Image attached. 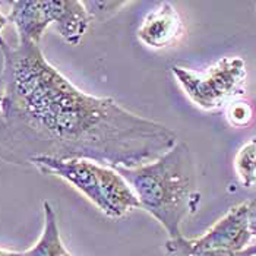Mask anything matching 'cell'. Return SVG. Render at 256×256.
Returning a JSON list of instances; mask_svg holds the SVG:
<instances>
[{
    "mask_svg": "<svg viewBox=\"0 0 256 256\" xmlns=\"http://www.w3.org/2000/svg\"><path fill=\"white\" fill-rule=\"evenodd\" d=\"M2 101H3V84L0 80V106H2Z\"/></svg>",
    "mask_w": 256,
    "mask_h": 256,
    "instance_id": "obj_16",
    "label": "cell"
},
{
    "mask_svg": "<svg viewBox=\"0 0 256 256\" xmlns=\"http://www.w3.org/2000/svg\"><path fill=\"white\" fill-rule=\"evenodd\" d=\"M0 256H25V252H10L0 249Z\"/></svg>",
    "mask_w": 256,
    "mask_h": 256,
    "instance_id": "obj_15",
    "label": "cell"
},
{
    "mask_svg": "<svg viewBox=\"0 0 256 256\" xmlns=\"http://www.w3.org/2000/svg\"><path fill=\"white\" fill-rule=\"evenodd\" d=\"M101 195H102V214L106 217L118 220L132 210L140 208L139 200L130 184L118 172L112 167H101Z\"/></svg>",
    "mask_w": 256,
    "mask_h": 256,
    "instance_id": "obj_7",
    "label": "cell"
},
{
    "mask_svg": "<svg viewBox=\"0 0 256 256\" xmlns=\"http://www.w3.org/2000/svg\"><path fill=\"white\" fill-rule=\"evenodd\" d=\"M64 256H72V255H70V254H69V252H68V254H66V255H64Z\"/></svg>",
    "mask_w": 256,
    "mask_h": 256,
    "instance_id": "obj_17",
    "label": "cell"
},
{
    "mask_svg": "<svg viewBox=\"0 0 256 256\" xmlns=\"http://www.w3.org/2000/svg\"><path fill=\"white\" fill-rule=\"evenodd\" d=\"M116 172L130 184L140 208L157 220L170 238L183 236V221L196 212L200 202L195 160L184 142L151 162Z\"/></svg>",
    "mask_w": 256,
    "mask_h": 256,
    "instance_id": "obj_2",
    "label": "cell"
},
{
    "mask_svg": "<svg viewBox=\"0 0 256 256\" xmlns=\"http://www.w3.org/2000/svg\"><path fill=\"white\" fill-rule=\"evenodd\" d=\"M237 178L244 188L256 186V138L248 140L234 158Z\"/></svg>",
    "mask_w": 256,
    "mask_h": 256,
    "instance_id": "obj_9",
    "label": "cell"
},
{
    "mask_svg": "<svg viewBox=\"0 0 256 256\" xmlns=\"http://www.w3.org/2000/svg\"><path fill=\"white\" fill-rule=\"evenodd\" d=\"M2 4H4V3H3V2H0V6H2ZM8 24H9V20H8V16H4V15H3V14L0 12V50H3V48H6V47L9 46V44H8V42L4 41L3 36H2V31L4 30V26H6Z\"/></svg>",
    "mask_w": 256,
    "mask_h": 256,
    "instance_id": "obj_14",
    "label": "cell"
},
{
    "mask_svg": "<svg viewBox=\"0 0 256 256\" xmlns=\"http://www.w3.org/2000/svg\"><path fill=\"white\" fill-rule=\"evenodd\" d=\"M8 20L16 28L18 42L40 44L53 24L68 44L78 46L92 18L78 0H16L10 3Z\"/></svg>",
    "mask_w": 256,
    "mask_h": 256,
    "instance_id": "obj_3",
    "label": "cell"
},
{
    "mask_svg": "<svg viewBox=\"0 0 256 256\" xmlns=\"http://www.w3.org/2000/svg\"><path fill=\"white\" fill-rule=\"evenodd\" d=\"M84 4L92 20H104L128 4V2H84Z\"/></svg>",
    "mask_w": 256,
    "mask_h": 256,
    "instance_id": "obj_11",
    "label": "cell"
},
{
    "mask_svg": "<svg viewBox=\"0 0 256 256\" xmlns=\"http://www.w3.org/2000/svg\"><path fill=\"white\" fill-rule=\"evenodd\" d=\"M184 25L176 8L170 2L160 3L140 24L138 38L150 48H168L176 46L183 37Z\"/></svg>",
    "mask_w": 256,
    "mask_h": 256,
    "instance_id": "obj_6",
    "label": "cell"
},
{
    "mask_svg": "<svg viewBox=\"0 0 256 256\" xmlns=\"http://www.w3.org/2000/svg\"><path fill=\"white\" fill-rule=\"evenodd\" d=\"M254 118V110L249 102L246 101H233L228 104L227 108V120L234 128H244Z\"/></svg>",
    "mask_w": 256,
    "mask_h": 256,
    "instance_id": "obj_10",
    "label": "cell"
},
{
    "mask_svg": "<svg viewBox=\"0 0 256 256\" xmlns=\"http://www.w3.org/2000/svg\"><path fill=\"white\" fill-rule=\"evenodd\" d=\"M172 74L186 97L206 112L236 101L246 90V63L238 56L222 58L202 74L174 64Z\"/></svg>",
    "mask_w": 256,
    "mask_h": 256,
    "instance_id": "obj_4",
    "label": "cell"
},
{
    "mask_svg": "<svg viewBox=\"0 0 256 256\" xmlns=\"http://www.w3.org/2000/svg\"><path fill=\"white\" fill-rule=\"evenodd\" d=\"M252 238L248 220V200L233 206L226 216L200 237L168 238L166 250H232L249 248Z\"/></svg>",
    "mask_w": 256,
    "mask_h": 256,
    "instance_id": "obj_5",
    "label": "cell"
},
{
    "mask_svg": "<svg viewBox=\"0 0 256 256\" xmlns=\"http://www.w3.org/2000/svg\"><path fill=\"white\" fill-rule=\"evenodd\" d=\"M3 53L0 160L30 166L37 157L90 160L112 168L151 162L178 144L168 126L110 97L90 96L44 58L40 44Z\"/></svg>",
    "mask_w": 256,
    "mask_h": 256,
    "instance_id": "obj_1",
    "label": "cell"
},
{
    "mask_svg": "<svg viewBox=\"0 0 256 256\" xmlns=\"http://www.w3.org/2000/svg\"><path fill=\"white\" fill-rule=\"evenodd\" d=\"M44 208V228L38 242L25 252V256H64L68 250L60 238L58 216L50 202H42Z\"/></svg>",
    "mask_w": 256,
    "mask_h": 256,
    "instance_id": "obj_8",
    "label": "cell"
},
{
    "mask_svg": "<svg viewBox=\"0 0 256 256\" xmlns=\"http://www.w3.org/2000/svg\"><path fill=\"white\" fill-rule=\"evenodd\" d=\"M168 256H256V244L243 250H166Z\"/></svg>",
    "mask_w": 256,
    "mask_h": 256,
    "instance_id": "obj_12",
    "label": "cell"
},
{
    "mask_svg": "<svg viewBox=\"0 0 256 256\" xmlns=\"http://www.w3.org/2000/svg\"><path fill=\"white\" fill-rule=\"evenodd\" d=\"M248 220L252 237L256 236V196L248 200Z\"/></svg>",
    "mask_w": 256,
    "mask_h": 256,
    "instance_id": "obj_13",
    "label": "cell"
}]
</instances>
